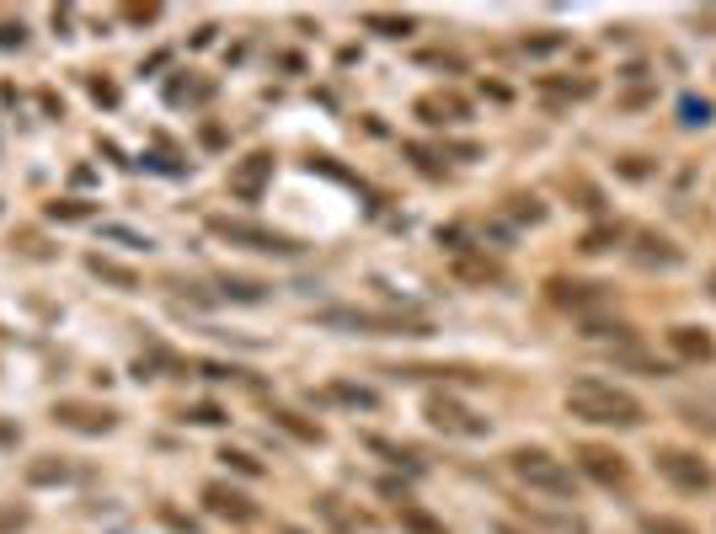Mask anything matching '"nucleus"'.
Here are the masks:
<instances>
[{
    "label": "nucleus",
    "mask_w": 716,
    "mask_h": 534,
    "mask_svg": "<svg viewBox=\"0 0 716 534\" xmlns=\"http://www.w3.org/2000/svg\"><path fill=\"white\" fill-rule=\"evenodd\" d=\"M562 406L578 422H594V428H642L647 422V406L620 385H604V380H572Z\"/></svg>",
    "instance_id": "1"
},
{
    "label": "nucleus",
    "mask_w": 716,
    "mask_h": 534,
    "mask_svg": "<svg viewBox=\"0 0 716 534\" xmlns=\"http://www.w3.org/2000/svg\"><path fill=\"white\" fill-rule=\"evenodd\" d=\"M508 470H513V481H519V486H529V492L578 502V470H572L567 460H556L551 449H540V444L508 449Z\"/></svg>",
    "instance_id": "2"
},
{
    "label": "nucleus",
    "mask_w": 716,
    "mask_h": 534,
    "mask_svg": "<svg viewBox=\"0 0 716 534\" xmlns=\"http://www.w3.org/2000/svg\"><path fill=\"white\" fill-rule=\"evenodd\" d=\"M316 326L348 337H428L433 326L423 316H396V310H358V305H332L316 310Z\"/></svg>",
    "instance_id": "3"
},
{
    "label": "nucleus",
    "mask_w": 716,
    "mask_h": 534,
    "mask_svg": "<svg viewBox=\"0 0 716 534\" xmlns=\"http://www.w3.org/2000/svg\"><path fill=\"white\" fill-rule=\"evenodd\" d=\"M209 235H220L230 246H246V251H273V257H300V241L273 225H257V219H236V214H209Z\"/></svg>",
    "instance_id": "4"
},
{
    "label": "nucleus",
    "mask_w": 716,
    "mask_h": 534,
    "mask_svg": "<svg viewBox=\"0 0 716 534\" xmlns=\"http://www.w3.org/2000/svg\"><path fill=\"white\" fill-rule=\"evenodd\" d=\"M652 465H658V476L674 486V492H684V497H700V492H711V486H716V470L700 460L695 449L663 444L658 454H652Z\"/></svg>",
    "instance_id": "5"
},
{
    "label": "nucleus",
    "mask_w": 716,
    "mask_h": 534,
    "mask_svg": "<svg viewBox=\"0 0 716 534\" xmlns=\"http://www.w3.org/2000/svg\"><path fill=\"white\" fill-rule=\"evenodd\" d=\"M423 417H428L439 433H455V438H487V433H492L487 417L471 412V406L455 401V396H444V390H433V396L423 401Z\"/></svg>",
    "instance_id": "6"
},
{
    "label": "nucleus",
    "mask_w": 716,
    "mask_h": 534,
    "mask_svg": "<svg viewBox=\"0 0 716 534\" xmlns=\"http://www.w3.org/2000/svg\"><path fill=\"white\" fill-rule=\"evenodd\" d=\"M572 460H578V470H583L588 481H599L604 492H626V486H631L626 454L610 449V444H578V449H572Z\"/></svg>",
    "instance_id": "7"
},
{
    "label": "nucleus",
    "mask_w": 716,
    "mask_h": 534,
    "mask_svg": "<svg viewBox=\"0 0 716 534\" xmlns=\"http://www.w3.org/2000/svg\"><path fill=\"white\" fill-rule=\"evenodd\" d=\"M59 428H70V433H81V438H102V433H113L118 428V412L113 406H97V401H81V396H65V401H54V412H49Z\"/></svg>",
    "instance_id": "8"
},
{
    "label": "nucleus",
    "mask_w": 716,
    "mask_h": 534,
    "mask_svg": "<svg viewBox=\"0 0 716 534\" xmlns=\"http://www.w3.org/2000/svg\"><path fill=\"white\" fill-rule=\"evenodd\" d=\"M204 508L214 513V518H225V524H257L262 518V508L246 492H236V486H225V481H209L204 486Z\"/></svg>",
    "instance_id": "9"
},
{
    "label": "nucleus",
    "mask_w": 716,
    "mask_h": 534,
    "mask_svg": "<svg viewBox=\"0 0 716 534\" xmlns=\"http://www.w3.org/2000/svg\"><path fill=\"white\" fill-rule=\"evenodd\" d=\"M663 342H668V353H674L679 364H711L716 358V337L706 332V326H668Z\"/></svg>",
    "instance_id": "10"
},
{
    "label": "nucleus",
    "mask_w": 716,
    "mask_h": 534,
    "mask_svg": "<svg viewBox=\"0 0 716 534\" xmlns=\"http://www.w3.org/2000/svg\"><path fill=\"white\" fill-rule=\"evenodd\" d=\"M268 182H273V155L268 150H257V155H246V161L230 166V193L246 198V203L262 198V187H268Z\"/></svg>",
    "instance_id": "11"
},
{
    "label": "nucleus",
    "mask_w": 716,
    "mask_h": 534,
    "mask_svg": "<svg viewBox=\"0 0 716 534\" xmlns=\"http://www.w3.org/2000/svg\"><path fill=\"white\" fill-rule=\"evenodd\" d=\"M449 273H455L460 278V284H471V289H487V284H503V262H497V257H487V251H471V246H465V251H455V262H449Z\"/></svg>",
    "instance_id": "12"
},
{
    "label": "nucleus",
    "mask_w": 716,
    "mask_h": 534,
    "mask_svg": "<svg viewBox=\"0 0 716 534\" xmlns=\"http://www.w3.org/2000/svg\"><path fill=\"white\" fill-rule=\"evenodd\" d=\"M631 257H636V267H679L684 262V251L668 241V235H652V230H642L636 235V246H631Z\"/></svg>",
    "instance_id": "13"
},
{
    "label": "nucleus",
    "mask_w": 716,
    "mask_h": 534,
    "mask_svg": "<svg viewBox=\"0 0 716 534\" xmlns=\"http://www.w3.org/2000/svg\"><path fill=\"white\" fill-rule=\"evenodd\" d=\"M268 417H273V428H284L289 438H300V444H316V449L326 444V428H321V422L305 417V412H294V406H273Z\"/></svg>",
    "instance_id": "14"
},
{
    "label": "nucleus",
    "mask_w": 716,
    "mask_h": 534,
    "mask_svg": "<svg viewBox=\"0 0 716 534\" xmlns=\"http://www.w3.org/2000/svg\"><path fill=\"white\" fill-rule=\"evenodd\" d=\"M417 118L433 123V129H444V123H465V118H471V107H465L460 97H444V91H433V97L417 102Z\"/></svg>",
    "instance_id": "15"
},
{
    "label": "nucleus",
    "mask_w": 716,
    "mask_h": 534,
    "mask_svg": "<svg viewBox=\"0 0 716 534\" xmlns=\"http://www.w3.org/2000/svg\"><path fill=\"white\" fill-rule=\"evenodd\" d=\"M22 481L27 486H65V481H75V465L59 460V454H38V460H27Z\"/></svg>",
    "instance_id": "16"
},
{
    "label": "nucleus",
    "mask_w": 716,
    "mask_h": 534,
    "mask_svg": "<svg viewBox=\"0 0 716 534\" xmlns=\"http://www.w3.org/2000/svg\"><path fill=\"white\" fill-rule=\"evenodd\" d=\"M546 289H551L556 305H572V310H588V305L610 300V294H604V284H578V278H572V284H567V278H551Z\"/></svg>",
    "instance_id": "17"
},
{
    "label": "nucleus",
    "mask_w": 716,
    "mask_h": 534,
    "mask_svg": "<svg viewBox=\"0 0 716 534\" xmlns=\"http://www.w3.org/2000/svg\"><path fill=\"white\" fill-rule=\"evenodd\" d=\"M86 273L102 278V284H113V289H139V273H134V267L102 257V251H91V257H86Z\"/></svg>",
    "instance_id": "18"
},
{
    "label": "nucleus",
    "mask_w": 716,
    "mask_h": 534,
    "mask_svg": "<svg viewBox=\"0 0 716 534\" xmlns=\"http://www.w3.org/2000/svg\"><path fill=\"white\" fill-rule=\"evenodd\" d=\"M321 396L337 401V406H353V412H375V406H380L375 390H369V385H353V380H332V385L321 390Z\"/></svg>",
    "instance_id": "19"
},
{
    "label": "nucleus",
    "mask_w": 716,
    "mask_h": 534,
    "mask_svg": "<svg viewBox=\"0 0 716 534\" xmlns=\"http://www.w3.org/2000/svg\"><path fill=\"white\" fill-rule=\"evenodd\" d=\"M220 300H236V305H262L268 300V284H257V278H220Z\"/></svg>",
    "instance_id": "20"
},
{
    "label": "nucleus",
    "mask_w": 716,
    "mask_h": 534,
    "mask_svg": "<svg viewBox=\"0 0 716 534\" xmlns=\"http://www.w3.org/2000/svg\"><path fill=\"white\" fill-rule=\"evenodd\" d=\"M401 529L407 534H449L444 518H433L428 508H417V502H401Z\"/></svg>",
    "instance_id": "21"
},
{
    "label": "nucleus",
    "mask_w": 716,
    "mask_h": 534,
    "mask_svg": "<svg viewBox=\"0 0 716 534\" xmlns=\"http://www.w3.org/2000/svg\"><path fill=\"white\" fill-rule=\"evenodd\" d=\"M615 364H620V369H642V374H652V380L674 374V364H663V358H652V353H636V348H620V353H615Z\"/></svg>",
    "instance_id": "22"
},
{
    "label": "nucleus",
    "mask_w": 716,
    "mask_h": 534,
    "mask_svg": "<svg viewBox=\"0 0 716 534\" xmlns=\"http://www.w3.org/2000/svg\"><path fill=\"white\" fill-rule=\"evenodd\" d=\"M364 27L380 38H407L412 33V17H391V11H364Z\"/></svg>",
    "instance_id": "23"
},
{
    "label": "nucleus",
    "mask_w": 716,
    "mask_h": 534,
    "mask_svg": "<svg viewBox=\"0 0 716 534\" xmlns=\"http://www.w3.org/2000/svg\"><path fill=\"white\" fill-rule=\"evenodd\" d=\"M182 422H198V428H225L230 412H225V406H214V401H198V406H182Z\"/></svg>",
    "instance_id": "24"
},
{
    "label": "nucleus",
    "mask_w": 716,
    "mask_h": 534,
    "mask_svg": "<svg viewBox=\"0 0 716 534\" xmlns=\"http://www.w3.org/2000/svg\"><path fill=\"white\" fill-rule=\"evenodd\" d=\"M583 337H594V342H610V337L631 342V326H626V321H599V316H583Z\"/></svg>",
    "instance_id": "25"
},
{
    "label": "nucleus",
    "mask_w": 716,
    "mask_h": 534,
    "mask_svg": "<svg viewBox=\"0 0 716 534\" xmlns=\"http://www.w3.org/2000/svg\"><path fill=\"white\" fill-rule=\"evenodd\" d=\"M620 235H626V230H620V225H594V230H588L583 235V251H588V257H599V251H610V246H620Z\"/></svg>",
    "instance_id": "26"
},
{
    "label": "nucleus",
    "mask_w": 716,
    "mask_h": 534,
    "mask_svg": "<svg viewBox=\"0 0 716 534\" xmlns=\"http://www.w3.org/2000/svg\"><path fill=\"white\" fill-rule=\"evenodd\" d=\"M508 214L524 219V225H540V219H546V203H540L535 193H529V198L519 193V198H508Z\"/></svg>",
    "instance_id": "27"
},
{
    "label": "nucleus",
    "mask_w": 716,
    "mask_h": 534,
    "mask_svg": "<svg viewBox=\"0 0 716 534\" xmlns=\"http://www.w3.org/2000/svg\"><path fill=\"white\" fill-rule=\"evenodd\" d=\"M220 460H225L230 470H241V476H262V460H252L246 449H220Z\"/></svg>",
    "instance_id": "28"
},
{
    "label": "nucleus",
    "mask_w": 716,
    "mask_h": 534,
    "mask_svg": "<svg viewBox=\"0 0 716 534\" xmlns=\"http://www.w3.org/2000/svg\"><path fill=\"white\" fill-rule=\"evenodd\" d=\"M540 91H546V97H588L594 81H540Z\"/></svg>",
    "instance_id": "29"
},
{
    "label": "nucleus",
    "mask_w": 716,
    "mask_h": 534,
    "mask_svg": "<svg viewBox=\"0 0 716 534\" xmlns=\"http://www.w3.org/2000/svg\"><path fill=\"white\" fill-rule=\"evenodd\" d=\"M27 508H17V502H0V534H17V529H27Z\"/></svg>",
    "instance_id": "30"
},
{
    "label": "nucleus",
    "mask_w": 716,
    "mask_h": 534,
    "mask_svg": "<svg viewBox=\"0 0 716 534\" xmlns=\"http://www.w3.org/2000/svg\"><path fill=\"white\" fill-rule=\"evenodd\" d=\"M49 219H91V203H81V198H59V203H49Z\"/></svg>",
    "instance_id": "31"
},
{
    "label": "nucleus",
    "mask_w": 716,
    "mask_h": 534,
    "mask_svg": "<svg viewBox=\"0 0 716 534\" xmlns=\"http://www.w3.org/2000/svg\"><path fill=\"white\" fill-rule=\"evenodd\" d=\"M642 534H695L690 524H679V518H658V513H647L642 518Z\"/></svg>",
    "instance_id": "32"
},
{
    "label": "nucleus",
    "mask_w": 716,
    "mask_h": 534,
    "mask_svg": "<svg viewBox=\"0 0 716 534\" xmlns=\"http://www.w3.org/2000/svg\"><path fill=\"white\" fill-rule=\"evenodd\" d=\"M562 43H567L562 33H540V38H524L519 49H524V54H551V49H562Z\"/></svg>",
    "instance_id": "33"
},
{
    "label": "nucleus",
    "mask_w": 716,
    "mask_h": 534,
    "mask_svg": "<svg viewBox=\"0 0 716 534\" xmlns=\"http://www.w3.org/2000/svg\"><path fill=\"white\" fill-rule=\"evenodd\" d=\"M679 113H684L679 123H690V129H695V123H711V107H706V102H695V97H684V102H679Z\"/></svg>",
    "instance_id": "34"
},
{
    "label": "nucleus",
    "mask_w": 716,
    "mask_h": 534,
    "mask_svg": "<svg viewBox=\"0 0 716 534\" xmlns=\"http://www.w3.org/2000/svg\"><path fill=\"white\" fill-rule=\"evenodd\" d=\"M22 38H27L22 22H0V49H22Z\"/></svg>",
    "instance_id": "35"
},
{
    "label": "nucleus",
    "mask_w": 716,
    "mask_h": 534,
    "mask_svg": "<svg viewBox=\"0 0 716 534\" xmlns=\"http://www.w3.org/2000/svg\"><path fill=\"white\" fill-rule=\"evenodd\" d=\"M620 171H626L631 182H642V177H652V166H642V155H626V161H620Z\"/></svg>",
    "instance_id": "36"
},
{
    "label": "nucleus",
    "mask_w": 716,
    "mask_h": 534,
    "mask_svg": "<svg viewBox=\"0 0 716 534\" xmlns=\"http://www.w3.org/2000/svg\"><path fill=\"white\" fill-rule=\"evenodd\" d=\"M497 534H524V529H513V524H497Z\"/></svg>",
    "instance_id": "37"
},
{
    "label": "nucleus",
    "mask_w": 716,
    "mask_h": 534,
    "mask_svg": "<svg viewBox=\"0 0 716 534\" xmlns=\"http://www.w3.org/2000/svg\"><path fill=\"white\" fill-rule=\"evenodd\" d=\"M284 534H300V529H284Z\"/></svg>",
    "instance_id": "38"
}]
</instances>
